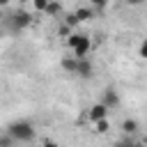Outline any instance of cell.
Here are the masks:
<instances>
[{
  "mask_svg": "<svg viewBox=\"0 0 147 147\" xmlns=\"http://www.w3.org/2000/svg\"><path fill=\"white\" fill-rule=\"evenodd\" d=\"M0 18H2V7H0Z\"/></svg>",
  "mask_w": 147,
  "mask_h": 147,
  "instance_id": "cell-19",
  "label": "cell"
},
{
  "mask_svg": "<svg viewBox=\"0 0 147 147\" xmlns=\"http://www.w3.org/2000/svg\"><path fill=\"white\" fill-rule=\"evenodd\" d=\"M122 131H124L126 136H133V133L138 131V122H136V119H124V122H122Z\"/></svg>",
  "mask_w": 147,
  "mask_h": 147,
  "instance_id": "cell-10",
  "label": "cell"
},
{
  "mask_svg": "<svg viewBox=\"0 0 147 147\" xmlns=\"http://www.w3.org/2000/svg\"><path fill=\"white\" fill-rule=\"evenodd\" d=\"M106 115H108V106H106V103H101V101H99V103H94V106L87 110V117H90V122H92V124H94V122H99V119H103Z\"/></svg>",
  "mask_w": 147,
  "mask_h": 147,
  "instance_id": "cell-4",
  "label": "cell"
},
{
  "mask_svg": "<svg viewBox=\"0 0 147 147\" xmlns=\"http://www.w3.org/2000/svg\"><path fill=\"white\" fill-rule=\"evenodd\" d=\"M64 23H67V25H69V28H76V25H78V18H76V16H74V14H69V16H67V18H64Z\"/></svg>",
  "mask_w": 147,
  "mask_h": 147,
  "instance_id": "cell-14",
  "label": "cell"
},
{
  "mask_svg": "<svg viewBox=\"0 0 147 147\" xmlns=\"http://www.w3.org/2000/svg\"><path fill=\"white\" fill-rule=\"evenodd\" d=\"M30 23H32V16H30L28 11H23V9H18V11L11 16V30H14V32H21V30H25Z\"/></svg>",
  "mask_w": 147,
  "mask_h": 147,
  "instance_id": "cell-3",
  "label": "cell"
},
{
  "mask_svg": "<svg viewBox=\"0 0 147 147\" xmlns=\"http://www.w3.org/2000/svg\"><path fill=\"white\" fill-rule=\"evenodd\" d=\"M67 44H69V48L74 51L76 57H87V53L92 51L90 37H87V34H80V32H71V34L67 37Z\"/></svg>",
  "mask_w": 147,
  "mask_h": 147,
  "instance_id": "cell-2",
  "label": "cell"
},
{
  "mask_svg": "<svg viewBox=\"0 0 147 147\" xmlns=\"http://www.w3.org/2000/svg\"><path fill=\"white\" fill-rule=\"evenodd\" d=\"M92 2V7H96V9H103L106 5H108V0H90Z\"/></svg>",
  "mask_w": 147,
  "mask_h": 147,
  "instance_id": "cell-16",
  "label": "cell"
},
{
  "mask_svg": "<svg viewBox=\"0 0 147 147\" xmlns=\"http://www.w3.org/2000/svg\"><path fill=\"white\" fill-rule=\"evenodd\" d=\"M0 37H2V32H0Z\"/></svg>",
  "mask_w": 147,
  "mask_h": 147,
  "instance_id": "cell-20",
  "label": "cell"
},
{
  "mask_svg": "<svg viewBox=\"0 0 147 147\" xmlns=\"http://www.w3.org/2000/svg\"><path fill=\"white\" fill-rule=\"evenodd\" d=\"M44 14H48V16H60V14H62V5H60L57 0H48Z\"/></svg>",
  "mask_w": 147,
  "mask_h": 147,
  "instance_id": "cell-8",
  "label": "cell"
},
{
  "mask_svg": "<svg viewBox=\"0 0 147 147\" xmlns=\"http://www.w3.org/2000/svg\"><path fill=\"white\" fill-rule=\"evenodd\" d=\"M5 131H7L16 142H32V140H34V129H32V124L25 122V119H16V122L7 124Z\"/></svg>",
  "mask_w": 147,
  "mask_h": 147,
  "instance_id": "cell-1",
  "label": "cell"
},
{
  "mask_svg": "<svg viewBox=\"0 0 147 147\" xmlns=\"http://www.w3.org/2000/svg\"><path fill=\"white\" fill-rule=\"evenodd\" d=\"M108 129H110V124H108V119H106V117H103V119H99V122H94V131H96V133H106Z\"/></svg>",
  "mask_w": 147,
  "mask_h": 147,
  "instance_id": "cell-11",
  "label": "cell"
},
{
  "mask_svg": "<svg viewBox=\"0 0 147 147\" xmlns=\"http://www.w3.org/2000/svg\"><path fill=\"white\" fill-rule=\"evenodd\" d=\"M74 16L78 18V23H85V21H90V18L94 16V9H90V7H78V9L74 11Z\"/></svg>",
  "mask_w": 147,
  "mask_h": 147,
  "instance_id": "cell-7",
  "label": "cell"
},
{
  "mask_svg": "<svg viewBox=\"0 0 147 147\" xmlns=\"http://www.w3.org/2000/svg\"><path fill=\"white\" fill-rule=\"evenodd\" d=\"M94 74V67H92V62L87 60V57H78V67H76V76H80V78H90Z\"/></svg>",
  "mask_w": 147,
  "mask_h": 147,
  "instance_id": "cell-5",
  "label": "cell"
},
{
  "mask_svg": "<svg viewBox=\"0 0 147 147\" xmlns=\"http://www.w3.org/2000/svg\"><path fill=\"white\" fill-rule=\"evenodd\" d=\"M5 5H9V0H0V7H5Z\"/></svg>",
  "mask_w": 147,
  "mask_h": 147,
  "instance_id": "cell-18",
  "label": "cell"
},
{
  "mask_svg": "<svg viewBox=\"0 0 147 147\" xmlns=\"http://www.w3.org/2000/svg\"><path fill=\"white\" fill-rule=\"evenodd\" d=\"M76 67H78V57H76V55L62 60V69H64L67 74H76Z\"/></svg>",
  "mask_w": 147,
  "mask_h": 147,
  "instance_id": "cell-9",
  "label": "cell"
},
{
  "mask_svg": "<svg viewBox=\"0 0 147 147\" xmlns=\"http://www.w3.org/2000/svg\"><path fill=\"white\" fill-rule=\"evenodd\" d=\"M124 2H126L129 7H140V5L145 2V0H124Z\"/></svg>",
  "mask_w": 147,
  "mask_h": 147,
  "instance_id": "cell-17",
  "label": "cell"
},
{
  "mask_svg": "<svg viewBox=\"0 0 147 147\" xmlns=\"http://www.w3.org/2000/svg\"><path fill=\"white\" fill-rule=\"evenodd\" d=\"M32 5H34V9H37V11H44V9H46V5H48V0H32Z\"/></svg>",
  "mask_w": 147,
  "mask_h": 147,
  "instance_id": "cell-13",
  "label": "cell"
},
{
  "mask_svg": "<svg viewBox=\"0 0 147 147\" xmlns=\"http://www.w3.org/2000/svg\"><path fill=\"white\" fill-rule=\"evenodd\" d=\"M138 53H140V57H142V60H147V39H145V41L140 44V48H138Z\"/></svg>",
  "mask_w": 147,
  "mask_h": 147,
  "instance_id": "cell-15",
  "label": "cell"
},
{
  "mask_svg": "<svg viewBox=\"0 0 147 147\" xmlns=\"http://www.w3.org/2000/svg\"><path fill=\"white\" fill-rule=\"evenodd\" d=\"M14 142H16V140H14L9 133H7V136H0V145H2V147H9V145H14Z\"/></svg>",
  "mask_w": 147,
  "mask_h": 147,
  "instance_id": "cell-12",
  "label": "cell"
},
{
  "mask_svg": "<svg viewBox=\"0 0 147 147\" xmlns=\"http://www.w3.org/2000/svg\"><path fill=\"white\" fill-rule=\"evenodd\" d=\"M101 103H106V106H108V110H113V108H117V106H119V94H117L115 90H110V87H108V90L103 92V96H101Z\"/></svg>",
  "mask_w": 147,
  "mask_h": 147,
  "instance_id": "cell-6",
  "label": "cell"
}]
</instances>
